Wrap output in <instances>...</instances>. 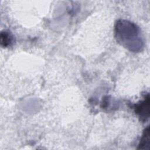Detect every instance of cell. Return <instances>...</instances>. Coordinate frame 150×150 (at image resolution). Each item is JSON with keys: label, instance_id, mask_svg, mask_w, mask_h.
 <instances>
[{"label": "cell", "instance_id": "cell-1", "mask_svg": "<svg viewBox=\"0 0 150 150\" xmlns=\"http://www.w3.org/2000/svg\"><path fill=\"white\" fill-rule=\"evenodd\" d=\"M140 32L137 25L128 21H120L115 27L117 40L131 50L136 51L142 46Z\"/></svg>", "mask_w": 150, "mask_h": 150}, {"label": "cell", "instance_id": "cell-2", "mask_svg": "<svg viewBox=\"0 0 150 150\" xmlns=\"http://www.w3.org/2000/svg\"><path fill=\"white\" fill-rule=\"evenodd\" d=\"M135 112L143 120H146L149 116V97L148 94L144 100L135 105Z\"/></svg>", "mask_w": 150, "mask_h": 150}, {"label": "cell", "instance_id": "cell-3", "mask_svg": "<svg viewBox=\"0 0 150 150\" xmlns=\"http://www.w3.org/2000/svg\"><path fill=\"white\" fill-rule=\"evenodd\" d=\"M149 126L144 131L140 142L138 145V149H150V134Z\"/></svg>", "mask_w": 150, "mask_h": 150}, {"label": "cell", "instance_id": "cell-4", "mask_svg": "<svg viewBox=\"0 0 150 150\" xmlns=\"http://www.w3.org/2000/svg\"><path fill=\"white\" fill-rule=\"evenodd\" d=\"M12 40V37L9 33V32H2L1 34V45L6 47L8 46L11 42Z\"/></svg>", "mask_w": 150, "mask_h": 150}]
</instances>
